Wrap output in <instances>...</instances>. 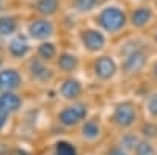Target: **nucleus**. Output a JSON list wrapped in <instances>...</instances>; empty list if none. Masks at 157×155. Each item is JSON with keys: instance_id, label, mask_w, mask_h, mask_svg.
<instances>
[{"instance_id": "nucleus-30", "label": "nucleus", "mask_w": 157, "mask_h": 155, "mask_svg": "<svg viewBox=\"0 0 157 155\" xmlns=\"http://www.w3.org/2000/svg\"><path fill=\"white\" fill-rule=\"evenodd\" d=\"M2 46H3V41H2V36H0V49H2Z\"/></svg>"}, {"instance_id": "nucleus-5", "label": "nucleus", "mask_w": 157, "mask_h": 155, "mask_svg": "<svg viewBox=\"0 0 157 155\" xmlns=\"http://www.w3.org/2000/svg\"><path fill=\"white\" fill-rule=\"evenodd\" d=\"M145 64H146V54L140 49H135L123 61V71L126 74H137L145 68Z\"/></svg>"}, {"instance_id": "nucleus-11", "label": "nucleus", "mask_w": 157, "mask_h": 155, "mask_svg": "<svg viewBox=\"0 0 157 155\" xmlns=\"http://www.w3.org/2000/svg\"><path fill=\"white\" fill-rule=\"evenodd\" d=\"M60 94L63 96V99H68V100L77 99L78 96L82 94V85H80V82L75 80V79L64 80L61 88H60Z\"/></svg>"}, {"instance_id": "nucleus-21", "label": "nucleus", "mask_w": 157, "mask_h": 155, "mask_svg": "<svg viewBox=\"0 0 157 155\" xmlns=\"http://www.w3.org/2000/svg\"><path fill=\"white\" fill-rule=\"evenodd\" d=\"M55 155H77V150L68 141H58L55 144Z\"/></svg>"}, {"instance_id": "nucleus-7", "label": "nucleus", "mask_w": 157, "mask_h": 155, "mask_svg": "<svg viewBox=\"0 0 157 155\" xmlns=\"http://www.w3.org/2000/svg\"><path fill=\"white\" fill-rule=\"evenodd\" d=\"M22 85V77L16 69H0V93L16 91Z\"/></svg>"}, {"instance_id": "nucleus-2", "label": "nucleus", "mask_w": 157, "mask_h": 155, "mask_svg": "<svg viewBox=\"0 0 157 155\" xmlns=\"http://www.w3.org/2000/svg\"><path fill=\"white\" fill-rule=\"evenodd\" d=\"M113 121L116 125H120L123 128L132 127L137 121V110L130 102H123L118 103L113 111Z\"/></svg>"}, {"instance_id": "nucleus-19", "label": "nucleus", "mask_w": 157, "mask_h": 155, "mask_svg": "<svg viewBox=\"0 0 157 155\" xmlns=\"http://www.w3.org/2000/svg\"><path fill=\"white\" fill-rule=\"evenodd\" d=\"M134 152H135V155H157L154 146L149 143L148 139H138Z\"/></svg>"}, {"instance_id": "nucleus-10", "label": "nucleus", "mask_w": 157, "mask_h": 155, "mask_svg": "<svg viewBox=\"0 0 157 155\" xmlns=\"http://www.w3.org/2000/svg\"><path fill=\"white\" fill-rule=\"evenodd\" d=\"M8 52H10V55L14 57V58L25 57L30 52V44L27 41V38L21 36V35L19 36H14L10 41V44H8Z\"/></svg>"}, {"instance_id": "nucleus-12", "label": "nucleus", "mask_w": 157, "mask_h": 155, "mask_svg": "<svg viewBox=\"0 0 157 155\" xmlns=\"http://www.w3.org/2000/svg\"><path fill=\"white\" fill-rule=\"evenodd\" d=\"M30 72H32V75L35 77V79L39 80V82H47V80L52 79V71L44 64V60H38V58L32 60V63H30Z\"/></svg>"}, {"instance_id": "nucleus-29", "label": "nucleus", "mask_w": 157, "mask_h": 155, "mask_svg": "<svg viewBox=\"0 0 157 155\" xmlns=\"http://www.w3.org/2000/svg\"><path fill=\"white\" fill-rule=\"evenodd\" d=\"M2 64H3V58L0 57V69H2Z\"/></svg>"}, {"instance_id": "nucleus-26", "label": "nucleus", "mask_w": 157, "mask_h": 155, "mask_svg": "<svg viewBox=\"0 0 157 155\" xmlns=\"http://www.w3.org/2000/svg\"><path fill=\"white\" fill-rule=\"evenodd\" d=\"M8 113H5V111H2L0 110V130H2V128L6 125V121H8Z\"/></svg>"}, {"instance_id": "nucleus-23", "label": "nucleus", "mask_w": 157, "mask_h": 155, "mask_svg": "<svg viewBox=\"0 0 157 155\" xmlns=\"http://www.w3.org/2000/svg\"><path fill=\"white\" fill-rule=\"evenodd\" d=\"M94 6H96L94 0H75V8H77V11H80V13L91 11Z\"/></svg>"}, {"instance_id": "nucleus-13", "label": "nucleus", "mask_w": 157, "mask_h": 155, "mask_svg": "<svg viewBox=\"0 0 157 155\" xmlns=\"http://www.w3.org/2000/svg\"><path fill=\"white\" fill-rule=\"evenodd\" d=\"M151 17H152L151 8L149 6H140V8H137L132 13V16H130V22H132L134 27L141 28V27H145V25L149 24Z\"/></svg>"}, {"instance_id": "nucleus-18", "label": "nucleus", "mask_w": 157, "mask_h": 155, "mask_svg": "<svg viewBox=\"0 0 157 155\" xmlns=\"http://www.w3.org/2000/svg\"><path fill=\"white\" fill-rule=\"evenodd\" d=\"M38 55L41 60L44 61H50V60H54L55 55H57V47L54 42H43L41 46L38 47Z\"/></svg>"}, {"instance_id": "nucleus-8", "label": "nucleus", "mask_w": 157, "mask_h": 155, "mask_svg": "<svg viewBox=\"0 0 157 155\" xmlns=\"http://www.w3.org/2000/svg\"><path fill=\"white\" fill-rule=\"evenodd\" d=\"M116 71H118V66L112 57L104 55V57L98 58L94 63V74L101 80H110L116 74Z\"/></svg>"}, {"instance_id": "nucleus-17", "label": "nucleus", "mask_w": 157, "mask_h": 155, "mask_svg": "<svg viewBox=\"0 0 157 155\" xmlns=\"http://www.w3.org/2000/svg\"><path fill=\"white\" fill-rule=\"evenodd\" d=\"M82 135L88 139H96L101 135V125L96 119H90L82 125Z\"/></svg>"}, {"instance_id": "nucleus-27", "label": "nucleus", "mask_w": 157, "mask_h": 155, "mask_svg": "<svg viewBox=\"0 0 157 155\" xmlns=\"http://www.w3.org/2000/svg\"><path fill=\"white\" fill-rule=\"evenodd\" d=\"M154 74H155V77H157V63L154 64Z\"/></svg>"}, {"instance_id": "nucleus-14", "label": "nucleus", "mask_w": 157, "mask_h": 155, "mask_svg": "<svg viewBox=\"0 0 157 155\" xmlns=\"http://www.w3.org/2000/svg\"><path fill=\"white\" fill-rule=\"evenodd\" d=\"M57 64L58 68L64 72H72L77 66H78V60L75 55L72 54H68V52H64V54H61L57 60Z\"/></svg>"}, {"instance_id": "nucleus-6", "label": "nucleus", "mask_w": 157, "mask_h": 155, "mask_svg": "<svg viewBox=\"0 0 157 155\" xmlns=\"http://www.w3.org/2000/svg\"><path fill=\"white\" fill-rule=\"evenodd\" d=\"M29 35L33 39L44 41L49 36L54 35V24L47 19H36L29 25Z\"/></svg>"}, {"instance_id": "nucleus-16", "label": "nucleus", "mask_w": 157, "mask_h": 155, "mask_svg": "<svg viewBox=\"0 0 157 155\" xmlns=\"http://www.w3.org/2000/svg\"><path fill=\"white\" fill-rule=\"evenodd\" d=\"M17 30V22L11 16H2L0 17V36H11Z\"/></svg>"}, {"instance_id": "nucleus-3", "label": "nucleus", "mask_w": 157, "mask_h": 155, "mask_svg": "<svg viewBox=\"0 0 157 155\" xmlns=\"http://www.w3.org/2000/svg\"><path fill=\"white\" fill-rule=\"evenodd\" d=\"M88 114V108L85 103H74L71 107H66L60 114H58V121L60 124L66 125V127H72L77 125L78 122H82Z\"/></svg>"}, {"instance_id": "nucleus-24", "label": "nucleus", "mask_w": 157, "mask_h": 155, "mask_svg": "<svg viewBox=\"0 0 157 155\" xmlns=\"http://www.w3.org/2000/svg\"><path fill=\"white\" fill-rule=\"evenodd\" d=\"M146 110L151 116L157 118V93L155 94H151L149 99L146 100Z\"/></svg>"}, {"instance_id": "nucleus-15", "label": "nucleus", "mask_w": 157, "mask_h": 155, "mask_svg": "<svg viewBox=\"0 0 157 155\" xmlns=\"http://www.w3.org/2000/svg\"><path fill=\"white\" fill-rule=\"evenodd\" d=\"M60 0H38L35 3V8L38 13H41L44 16H52L58 11Z\"/></svg>"}, {"instance_id": "nucleus-4", "label": "nucleus", "mask_w": 157, "mask_h": 155, "mask_svg": "<svg viewBox=\"0 0 157 155\" xmlns=\"http://www.w3.org/2000/svg\"><path fill=\"white\" fill-rule=\"evenodd\" d=\"M80 39L88 52H99L105 47V36L99 30H94V28L83 30L80 35Z\"/></svg>"}, {"instance_id": "nucleus-22", "label": "nucleus", "mask_w": 157, "mask_h": 155, "mask_svg": "<svg viewBox=\"0 0 157 155\" xmlns=\"http://www.w3.org/2000/svg\"><path fill=\"white\" fill-rule=\"evenodd\" d=\"M141 133L146 136V139L155 138V136H157V125H155V124H152V122H146V124H143V127H141Z\"/></svg>"}, {"instance_id": "nucleus-28", "label": "nucleus", "mask_w": 157, "mask_h": 155, "mask_svg": "<svg viewBox=\"0 0 157 155\" xmlns=\"http://www.w3.org/2000/svg\"><path fill=\"white\" fill-rule=\"evenodd\" d=\"M102 2H104V0H94V3H96V5H99V3H102Z\"/></svg>"}, {"instance_id": "nucleus-1", "label": "nucleus", "mask_w": 157, "mask_h": 155, "mask_svg": "<svg viewBox=\"0 0 157 155\" xmlns=\"http://www.w3.org/2000/svg\"><path fill=\"white\" fill-rule=\"evenodd\" d=\"M126 20H127V17L124 14V11L120 9L118 6H107V8H104L99 13V16H98V24L105 31H109V33L120 31L126 25Z\"/></svg>"}, {"instance_id": "nucleus-25", "label": "nucleus", "mask_w": 157, "mask_h": 155, "mask_svg": "<svg viewBox=\"0 0 157 155\" xmlns=\"http://www.w3.org/2000/svg\"><path fill=\"white\" fill-rule=\"evenodd\" d=\"M109 155H127V150H124L121 146H118V147H113L109 152Z\"/></svg>"}, {"instance_id": "nucleus-9", "label": "nucleus", "mask_w": 157, "mask_h": 155, "mask_svg": "<svg viewBox=\"0 0 157 155\" xmlns=\"http://www.w3.org/2000/svg\"><path fill=\"white\" fill-rule=\"evenodd\" d=\"M22 107V99L14 93V91H5L0 94V110L11 114L19 111V108Z\"/></svg>"}, {"instance_id": "nucleus-20", "label": "nucleus", "mask_w": 157, "mask_h": 155, "mask_svg": "<svg viewBox=\"0 0 157 155\" xmlns=\"http://www.w3.org/2000/svg\"><path fill=\"white\" fill-rule=\"evenodd\" d=\"M137 143H138V138H137L135 133H126L120 139V146L124 150H134L135 146H137Z\"/></svg>"}]
</instances>
